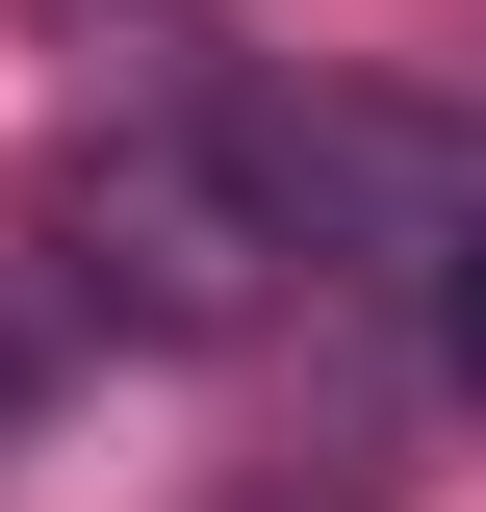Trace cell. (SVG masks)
Masks as SVG:
<instances>
[{"label":"cell","instance_id":"cell-1","mask_svg":"<svg viewBox=\"0 0 486 512\" xmlns=\"http://www.w3.org/2000/svg\"><path fill=\"white\" fill-rule=\"evenodd\" d=\"M52 231H77L103 308L231 333L256 282H282V154H256V128H128V154H77V180H52Z\"/></svg>","mask_w":486,"mask_h":512},{"label":"cell","instance_id":"cell-2","mask_svg":"<svg viewBox=\"0 0 486 512\" xmlns=\"http://www.w3.org/2000/svg\"><path fill=\"white\" fill-rule=\"evenodd\" d=\"M435 359L486 384V205H461V256H435Z\"/></svg>","mask_w":486,"mask_h":512}]
</instances>
